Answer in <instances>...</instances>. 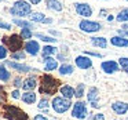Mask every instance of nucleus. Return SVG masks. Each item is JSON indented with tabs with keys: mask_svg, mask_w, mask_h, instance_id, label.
<instances>
[{
	"mask_svg": "<svg viewBox=\"0 0 128 120\" xmlns=\"http://www.w3.org/2000/svg\"><path fill=\"white\" fill-rule=\"evenodd\" d=\"M99 17H108V15H106V10H105V9L99 11Z\"/></svg>",
	"mask_w": 128,
	"mask_h": 120,
	"instance_id": "obj_44",
	"label": "nucleus"
},
{
	"mask_svg": "<svg viewBox=\"0 0 128 120\" xmlns=\"http://www.w3.org/2000/svg\"><path fill=\"white\" fill-rule=\"evenodd\" d=\"M3 116L8 120H29L28 114L14 105H4Z\"/></svg>",
	"mask_w": 128,
	"mask_h": 120,
	"instance_id": "obj_3",
	"label": "nucleus"
},
{
	"mask_svg": "<svg viewBox=\"0 0 128 120\" xmlns=\"http://www.w3.org/2000/svg\"><path fill=\"white\" fill-rule=\"evenodd\" d=\"M21 37L24 40H28V39H32L33 33H32V29L30 28H21Z\"/></svg>",
	"mask_w": 128,
	"mask_h": 120,
	"instance_id": "obj_29",
	"label": "nucleus"
},
{
	"mask_svg": "<svg viewBox=\"0 0 128 120\" xmlns=\"http://www.w3.org/2000/svg\"><path fill=\"white\" fill-rule=\"evenodd\" d=\"M6 65L10 66L11 69L17 70V72H22V73H28L30 72V66L29 65H24V64H18V62H12V61H6Z\"/></svg>",
	"mask_w": 128,
	"mask_h": 120,
	"instance_id": "obj_14",
	"label": "nucleus"
},
{
	"mask_svg": "<svg viewBox=\"0 0 128 120\" xmlns=\"http://www.w3.org/2000/svg\"><path fill=\"white\" fill-rule=\"evenodd\" d=\"M106 20H108V22H112V21H114V20H116V18H114L113 15L110 14V15H108V17H106Z\"/></svg>",
	"mask_w": 128,
	"mask_h": 120,
	"instance_id": "obj_45",
	"label": "nucleus"
},
{
	"mask_svg": "<svg viewBox=\"0 0 128 120\" xmlns=\"http://www.w3.org/2000/svg\"><path fill=\"white\" fill-rule=\"evenodd\" d=\"M118 65H120V68H121L124 72L128 73V58L127 57H121V58L118 59Z\"/></svg>",
	"mask_w": 128,
	"mask_h": 120,
	"instance_id": "obj_31",
	"label": "nucleus"
},
{
	"mask_svg": "<svg viewBox=\"0 0 128 120\" xmlns=\"http://www.w3.org/2000/svg\"><path fill=\"white\" fill-rule=\"evenodd\" d=\"M46 6L50 11H54V13H61L64 10V6L59 0H46Z\"/></svg>",
	"mask_w": 128,
	"mask_h": 120,
	"instance_id": "obj_17",
	"label": "nucleus"
},
{
	"mask_svg": "<svg viewBox=\"0 0 128 120\" xmlns=\"http://www.w3.org/2000/svg\"><path fill=\"white\" fill-rule=\"evenodd\" d=\"M100 69L105 73L110 75V73H114L120 69V65H118V62H116V61H103L102 64H100Z\"/></svg>",
	"mask_w": 128,
	"mask_h": 120,
	"instance_id": "obj_12",
	"label": "nucleus"
},
{
	"mask_svg": "<svg viewBox=\"0 0 128 120\" xmlns=\"http://www.w3.org/2000/svg\"><path fill=\"white\" fill-rule=\"evenodd\" d=\"M110 44L114 47H128V39L117 35V36H113L110 39Z\"/></svg>",
	"mask_w": 128,
	"mask_h": 120,
	"instance_id": "obj_18",
	"label": "nucleus"
},
{
	"mask_svg": "<svg viewBox=\"0 0 128 120\" xmlns=\"http://www.w3.org/2000/svg\"><path fill=\"white\" fill-rule=\"evenodd\" d=\"M87 99H88V102L91 103L92 108H99V90L96 88V87H91V88L88 90V94H87Z\"/></svg>",
	"mask_w": 128,
	"mask_h": 120,
	"instance_id": "obj_9",
	"label": "nucleus"
},
{
	"mask_svg": "<svg viewBox=\"0 0 128 120\" xmlns=\"http://www.w3.org/2000/svg\"><path fill=\"white\" fill-rule=\"evenodd\" d=\"M105 2H108V0H105Z\"/></svg>",
	"mask_w": 128,
	"mask_h": 120,
	"instance_id": "obj_48",
	"label": "nucleus"
},
{
	"mask_svg": "<svg viewBox=\"0 0 128 120\" xmlns=\"http://www.w3.org/2000/svg\"><path fill=\"white\" fill-rule=\"evenodd\" d=\"M59 92L62 94V97H64V98H66V99H70L72 97H74L76 90L73 88V87H70V86H62L61 88H59Z\"/></svg>",
	"mask_w": 128,
	"mask_h": 120,
	"instance_id": "obj_20",
	"label": "nucleus"
},
{
	"mask_svg": "<svg viewBox=\"0 0 128 120\" xmlns=\"http://www.w3.org/2000/svg\"><path fill=\"white\" fill-rule=\"evenodd\" d=\"M116 21L117 22H121V24L128 22V9H122L121 11L116 15Z\"/></svg>",
	"mask_w": 128,
	"mask_h": 120,
	"instance_id": "obj_26",
	"label": "nucleus"
},
{
	"mask_svg": "<svg viewBox=\"0 0 128 120\" xmlns=\"http://www.w3.org/2000/svg\"><path fill=\"white\" fill-rule=\"evenodd\" d=\"M24 48H25V51L29 55H33V57H36L40 53V44L36 40H28L25 43V46H24Z\"/></svg>",
	"mask_w": 128,
	"mask_h": 120,
	"instance_id": "obj_11",
	"label": "nucleus"
},
{
	"mask_svg": "<svg viewBox=\"0 0 128 120\" xmlns=\"http://www.w3.org/2000/svg\"><path fill=\"white\" fill-rule=\"evenodd\" d=\"M34 37H37V39H40V40H43V42H46V43H56V40L58 39H54V37H51V36H48V35H44V33H34Z\"/></svg>",
	"mask_w": 128,
	"mask_h": 120,
	"instance_id": "obj_28",
	"label": "nucleus"
},
{
	"mask_svg": "<svg viewBox=\"0 0 128 120\" xmlns=\"http://www.w3.org/2000/svg\"><path fill=\"white\" fill-rule=\"evenodd\" d=\"M25 53H24L22 50H20V51H15V53H11V58L12 59H21V61H22V59H25Z\"/></svg>",
	"mask_w": 128,
	"mask_h": 120,
	"instance_id": "obj_32",
	"label": "nucleus"
},
{
	"mask_svg": "<svg viewBox=\"0 0 128 120\" xmlns=\"http://www.w3.org/2000/svg\"><path fill=\"white\" fill-rule=\"evenodd\" d=\"M56 53H58V48H56L55 46H51V44L44 46V47H43V50H42L43 58H44V57H52V55H55Z\"/></svg>",
	"mask_w": 128,
	"mask_h": 120,
	"instance_id": "obj_21",
	"label": "nucleus"
},
{
	"mask_svg": "<svg viewBox=\"0 0 128 120\" xmlns=\"http://www.w3.org/2000/svg\"><path fill=\"white\" fill-rule=\"evenodd\" d=\"M8 11L12 17H18V18L28 17V15H30L33 13L32 11V4L29 2H26V0H17Z\"/></svg>",
	"mask_w": 128,
	"mask_h": 120,
	"instance_id": "obj_2",
	"label": "nucleus"
},
{
	"mask_svg": "<svg viewBox=\"0 0 128 120\" xmlns=\"http://www.w3.org/2000/svg\"><path fill=\"white\" fill-rule=\"evenodd\" d=\"M10 77H11V73L6 69L4 65H0V80L2 81H8Z\"/></svg>",
	"mask_w": 128,
	"mask_h": 120,
	"instance_id": "obj_27",
	"label": "nucleus"
},
{
	"mask_svg": "<svg viewBox=\"0 0 128 120\" xmlns=\"http://www.w3.org/2000/svg\"><path fill=\"white\" fill-rule=\"evenodd\" d=\"M72 116L74 117V119H86L87 116V105L86 102H83V101H77V102L73 105V109H72Z\"/></svg>",
	"mask_w": 128,
	"mask_h": 120,
	"instance_id": "obj_7",
	"label": "nucleus"
},
{
	"mask_svg": "<svg viewBox=\"0 0 128 120\" xmlns=\"http://www.w3.org/2000/svg\"><path fill=\"white\" fill-rule=\"evenodd\" d=\"M28 2L30 4H33V6H37V4H40V2H42V0H28Z\"/></svg>",
	"mask_w": 128,
	"mask_h": 120,
	"instance_id": "obj_42",
	"label": "nucleus"
},
{
	"mask_svg": "<svg viewBox=\"0 0 128 120\" xmlns=\"http://www.w3.org/2000/svg\"><path fill=\"white\" fill-rule=\"evenodd\" d=\"M117 33H118L120 36L127 37V39H128V31H124V29H118V31H117Z\"/></svg>",
	"mask_w": 128,
	"mask_h": 120,
	"instance_id": "obj_39",
	"label": "nucleus"
},
{
	"mask_svg": "<svg viewBox=\"0 0 128 120\" xmlns=\"http://www.w3.org/2000/svg\"><path fill=\"white\" fill-rule=\"evenodd\" d=\"M91 44L98 48H106L108 47V39L102 36H94L91 37Z\"/></svg>",
	"mask_w": 128,
	"mask_h": 120,
	"instance_id": "obj_19",
	"label": "nucleus"
},
{
	"mask_svg": "<svg viewBox=\"0 0 128 120\" xmlns=\"http://www.w3.org/2000/svg\"><path fill=\"white\" fill-rule=\"evenodd\" d=\"M73 70H74V68H73L70 64H62L61 66H59V73H61V75H64V76L72 75Z\"/></svg>",
	"mask_w": 128,
	"mask_h": 120,
	"instance_id": "obj_25",
	"label": "nucleus"
},
{
	"mask_svg": "<svg viewBox=\"0 0 128 120\" xmlns=\"http://www.w3.org/2000/svg\"><path fill=\"white\" fill-rule=\"evenodd\" d=\"M127 2H128V0H127Z\"/></svg>",
	"mask_w": 128,
	"mask_h": 120,
	"instance_id": "obj_51",
	"label": "nucleus"
},
{
	"mask_svg": "<svg viewBox=\"0 0 128 120\" xmlns=\"http://www.w3.org/2000/svg\"><path fill=\"white\" fill-rule=\"evenodd\" d=\"M29 20L32 22H37V24H52L54 20L52 18H47L43 13H39V11H33L30 15H29Z\"/></svg>",
	"mask_w": 128,
	"mask_h": 120,
	"instance_id": "obj_10",
	"label": "nucleus"
},
{
	"mask_svg": "<svg viewBox=\"0 0 128 120\" xmlns=\"http://www.w3.org/2000/svg\"><path fill=\"white\" fill-rule=\"evenodd\" d=\"M3 43L8 50H11V53L22 50V44H24V39L21 37V35L12 33L11 36H3Z\"/></svg>",
	"mask_w": 128,
	"mask_h": 120,
	"instance_id": "obj_4",
	"label": "nucleus"
},
{
	"mask_svg": "<svg viewBox=\"0 0 128 120\" xmlns=\"http://www.w3.org/2000/svg\"><path fill=\"white\" fill-rule=\"evenodd\" d=\"M112 109H113V112L117 113V114H125L128 112V103L127 102H121V101H117V102H113Z\"/></svg>",
	"mask_w": 128,
	"mask_h": 120,
	"instance_id": "obj_15",
	"label": "nucleus"
},
{
	"mask_svg": "<svg viewBox=\"0 0 128 120\" xmlns=\"http://www.w3.org/2000/svg\"><path fill=\"white\" fill-rule=\"evenodd\" d=\"M11 97L15 98V99H18V98H20V91H18V90H14V91L11 92Z\"/></svg>",
	"mask_w": 128,
	"mask_h": 120,
	"instance_id": "obj_40",
	"label": "nucleus"
},
{
	"mask_svg": "<svg viewBox=\"0 0 128 120\" xmlns=\"http://www.w3.org/2000/svg\"><path fill=\"white\" fill-rule=\"evenodd\" d=\"M12 84H14V86L18 88V87H22L24 81H22V79H21V77H15L14 79V83H12Z\"/></svg>",
	"mask_w": 128,
	"mask_h": 120,
	"instance_id": "obj_38",
	"label": "nucleus"
},
{
	"mask_svg": "<svg viewBox=\"0 0 128 120\" xmlns=\"http://www.w3.org/2000/svg\"><path fill=\"white\" fill-rule=\"evenodd\" d=\"M74 62H76V66L80 68V69H90V68L92 66L91 58H88L87 55H78V57H76Z\"/></svg>",
	"mask_w": 128,
	"mask_h": 120,
	"instance_id": "obj_13",
	"label": "nucleus"
},
{
	"mask_svg": "<svg viewBox=\"0 0 128 120\" xmlns=\"http://www.w3.org/2000/svg\"><path fill=\"white\" fill-rule=\"evenodd\" d=\"M37 106H39V109H46V108H47V106H48V101L43 98V99H42V101H40V102H39V105H37Z\"/></svg>",
	"mask_w": 128,
	"mask_h": 120,
	"instance_id": "obj_36",
	"label": "nucleus"
},
{
	"mask_svg": "<svg viewBox=\"0 0 128 120\" xmlns=\"http://www.w3.org/2000/svg\"><path fill=\"white\" fill-rule=\"evenodd\" d=\"M2 91H3V87H2V86H0V92H2Z\"/></svg>",
	"mask_w": 128,
	"mask_h": 120,
	"instance_id": "obj_47",
	"label": "nucleus"
},
{
	"mask_svg": "<svg viewBox=\"0 0 128 120\" xmlns=\"http://www.w3.org/2000/svg\"><path fill=\"white\" fill-rule=\"evenodd\" d=\"M84 90H86V84H84V83H80V84H78L77 87H76V92H74V97L80 99V98H81V97H83V95H84Z\"/></svg>",
	"mask_w": 128,
	"mask_h": 120,
	"instance_id": "obj_30",
	"label": "nucleus"
},
{
	"mask_svg": "<svg viewBox=\"0 0 128 120\" xmlns=\"http://www.w3.org/2000/svg\"><path fill=\"white\" fill-rule=\"evenodd\" d=\"M12 24L17 26H20V28H33V24L32 21H26L24 20V18H14L12 20Z\"/></svg>",
	"mask_w": 128,
	"mask_h": 120,
	"instance_id": "obj_22",
	"label": "nucleus"
},
{
	"mask_svg": "<svg viewBox=\"0 0 128 120\" xmlns=\"http://www.w3.org/2000/svg\"><path fill=\"white\" fill-rule=\"evenodd\" d=\"M50 33H51V35H54V36H58V37H61V33H59L58 31H54V29H51V31H50Z\"/></svg>",
	"mask_w": 128,
	"mask_h": 120,
	"instance_id": "obj_43",
	"label": "nucleus"
},
{
	"mask_svg": "<svg viewBox=\"0 0 128 120\" xmlns=\"http://www.w3.org/2000/svg\"><path fill=\"white\" fill-rule=\"evenodd\" d=\"M40 81H42V84H40V88H39L40 94L52 95V94H55V92H56V90H58V88H61V87H59V83H61V81H59L58 79L50 76V75L42 76Z\"/></svg>",
	"mask_w": 128,
	"mask_h": 120,
	"instance_id": "obj_1",
	"label": "nucleus"
},
{
	"mask_svg": "<svg viewBox=\"0 0 128 120\" xmlns=\"http://www.w3.org/2000/svg\"><path fill=\"white\" fill-rule=\"evenodd\" d=\"M44 61V70L46 72H51V70H55L58 68V61L52 57H44L43 58Z\"/></svg>",
	"mask_w": 128,
	"mask_h": 120,
	"instance_id": "obj_16",
	"label": "nucleus"
},
{
	"mask_svg": "<svg viewBox=\"0 0 128 120\" xmlns=\"http://www.w3.org/2000/svg\"><path fill=\"white\" fill-rule=\"evenodd\" d=\"M36 86H37L36 79H34V77H28V79H25V80H24L22 88L26 90V91H30V90H33Z\"/></svg>",
	"mask_w": 128,
	"mask_h": 120,
	"instance_id": "obj_23",
	"label": "nucleus"
},
{
	"mask_svg": "<svg viewBox=\"0 0 128 120\" xmlns=\"http://www.w3.org/2000/svg\"><path fill=\"white\" fill-rule=\"evenodd\" d=\"M78 29L86 33H95L102 29V24L96 21H90V20H83L78 22Z\"/></svg>",
	"mask_w": 128,
	"mask_h": 120,
	"instance_id": "obj_5",
	"label": "nucleus"
},
{
	"mask_svg": "<svg viewBox=\"0 0 128 120\" xmlns=\"http://www.w3.org/2000/svg\"><path fill=\"white\" fill-rule=\"evenodd\" d=\"M0 2H2V0H0Z\"/></svg>",
	"mask_w": 128,
	"mask_h": 120,
	"instance_id": "obj_50",
	"label": "nucleus"
},
{
	"mask_svg": "<svg viewBox=\"0 0 128 120\" xmlns=\"http://www.w3.org/2000/svg\"><path fill=\"white\" fill-rule=\"evenodd\" d=\"M0 28H2V29H6V31H10V29H11V24L4 22V21H0Z\"/></svg>",
	"mask_w": 128,
	"mask_h": 120,
	"instance_id": "obj_34",
	"label": "nucleus"
},
{
	"mask_svg": "<svg viewBox=\"0 0 128 120\" xmlns=\"http://www.w3.org/2000/svg\"><path fill=\"white\" fill-rule=\"evenodd\" d=\"M8 48L6 47V46H0V59H4L7 57V54H8Z\"/></svg>",
	"mask_w": 128,
	"mask_h": 120,
	"instance_id": "obj_33",
	"label": "nucleus"
},
{
	"mask_svg": "<svg viewBox=\"0 0 128 120\" xmlns=\"http://www.w3.org/2000/svg\"><path fill=\"white\" fill-rule=\"evenodd\" d=\"M88 120H105V114H102V113H96V114H94L92 117H90Z\"/></svg>",
	"mask_w": 128,
	"mask_h": 120,
	"instance_id": "obj_35",
	"label": "nucleus"
},
{
	"mask_svg": "<svg viewBox=\"0 0 128 120\" xmlns=\"http://www.w3.org/2000/svg\"><path fill=\"white\" fill-rule=\"evenodd\" d=\"M84 54H86V55H91V57H96V58H102V54H99V53H92V51H88V50L84 51Z\"/></svg>",
	"mask_w": 128,
	"mask_h": 120,
	"instance_id": "obj_37",
	"label": "nucleus"
},
{
	"mask_svg": "<svg viewBox=\"0 0 128 120\" xmlns=\"http://www.w3.org/2000/svg\"><path fill=\"white\" fill-rule=\"evenodd\" d=\"M116 120H118V119H116Z\"/></svg>",
	"mask_w": 128,
	"mask_h": 120,
	"instance_id": "obj_49",
	"label": "nucleus"
},
{
	"mask_svg": "<svg viewBox=\"0 0 128 120\" xmlns=\"http://www.w3.org/2000/svg\"><path fill=\"white\" fill-rule=\"evenodd\" d=\"M74 10L80 17H83L84 20H87L88 17L92 15V7L88 3H76L74 4Z\"/></svg>",
	"mask_w": 128,
	"mask_h": 120,
	"instance_id": "obj_8",
	"label": "nucleus"
},
{
	"mask_svg": "<svg viewBox=\"0 0 128 120\" xmlns=\"http://www.w3.org/2000/svg\"><path fill=\"white\" fill-rule=\"evenodd\" d=\"M52 109L54 112H56V113H65L66 110H69V108L72 106V102H70V99H66V98L64 97H55L52 99Z\"/></svg>",
	"mask_w": 128,
	"mask_h": 120,
	"instance_id": "obj_6",
	"label": "nucleus"
},
{
	"mask_svg": "<svg viewBox=\"0 0 128 120\" xmlns=\"http://www.w3.org/2000/svg\"><path fill=\"white\" fill-rule=\"evenodd\" d=\"M21 98H22V101L25 103H34V102H36V94H34V92H32V91L24 92Z\"/></svg>",
	"mask_w": 128,
	"mask_h": 120,
	"instance_id": "obj_24",
	"label": "nucleus"
},
{
	"mask_svg": "<svg viewBox=\"0 0 128 120\" xmlns=\"http://www.w3.org/2000/svg\"><path fill=\"white\" fill-rule=\"evenodd\" d=\"M33 120H48V119H47L46 116H43V114H36Z\"/></svg>",
	"mask_w": 128,
	"mask_h": 120,
	"instance_id": "obj_41",
	"label": "nucleus"
},
{
	"mask_svg": "<svg viewBox=\"0 0 128 120\" xmlns=\"http://www.w3.org/2000/svg\"><path fill=\"white\" fill-rule=\"evenodd\" d=\"M121 29H124V31H128V22H124L121 25Z\"/></svg>",
	"mask_w": 128,
	"mask_h": 120,
	"instance_id": "obj_46",
	"label": "nucleus"
}]
</instances>
